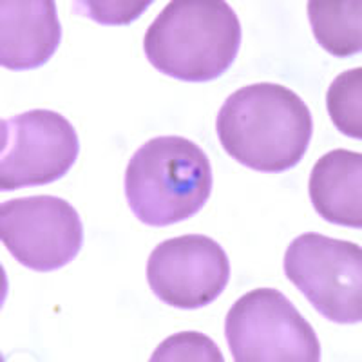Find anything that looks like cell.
Returning a JSON list of instances; mask_svg holds the SVG:
<instances>
[{"mask_svg":"<svg viewBox=\"0 0 362 362\" xmlns=\"http://www.w3.org/2000/svg\"><path fill=\"white\" fill-rule=\"evenodd\" d=\"M0 129V189L4 192L58 181L80 154L76 129L49 109L2 119Z\"/></svg>","mask_w":362,"mask_h":362,"instance_id":"8992f818","label":"cell"},{"mask_svg":"<svg viewBox=\"0 0 362 362\" xmlns=\"http://www.w3.org/2000/svg\"><path fill=\"white\" fill-rule=\"evenodd\" d=\"M221 362L223 355L216 342L198 332H181L165 339L151 355V362Z\"/></svg>","mask_w":362,"mask_h":362,"instance_id":"4fadbf2b","label":"cell"},{"mask_svg":"<svg viewBox=\"0 0 362 362\" xmlns=\"http://www.w3.org/2000/svg\"><path fill=\"white\" fill-rule=\"evenodd\" d=\"M0 239L22 267L53 272L80 254L83 225L66 199L29 196L0 205Z\"/></svg>","mask_w":362,"mask_h":362,"instance_id":"52a82bcc","label":"cell"},{"mask_svg":"<svg viewBox=\"0 0 362 362\" xmlns=\"http://www.w3.org/2000/svg\"><path fill=\"white\" fill-rule=\"evenodd\" d=\"M147 281L165 305L198 310L225 292L230 261L221 245L209 235H180L160 243L148 255Z\"/></svg>","mask_w":362,"mask_h":362,"instance_id":"ba28073f","label":"cell"},{"mask_svg":"<svg viewBox=\"0 0 362 362\" xmlns=\"http://www.w3.org/2000/svg\"><path fill=\"white\" fill-rule=\"evenodd\" d=\"M62 40L54 0L0 2V66L29 71L45 66Z\"/></svg>","mask_w":362,"mask_h":362,"instance_id":"9c48e42d","label":"cell"},{"mask_svg":"<svg viewBox=\"0 0 362 362\" xmlns=\"http://www.w3.org/2000/svg\"><path fill=\"white\" fill-rule=\"evenodd\" d=\"M216 132L225 153L257 173L297 167L310 147L313 119L297 93L279 83L241 87L221 105Z\"/></svg>","mask_w":362,"mask_h":362,"instance_id":"6da1fadb","label":"cell"},{"mask_svg":"<svg viewBox=\"0 0 362 362\" xmlns=\"http://www.w3.org/2000/svg\"><path fill=\"white\" fill-rule=\"evenodd\" d=\"M284 274L313 308L337 325L362 321V250L358 245L300 234L286 248Z\"/></svg>","mask_w":362,"mask_h":362,"instance_id":"5b68a950","label":"cell"},{"mask_svg":"<svg viewBox=\"0 0 362 362\" xmlns=\"http://www.w3.org/2000/svg\"><path fill=\"white\" fill-rule=\"evenodd\" d=\"M308 18L322 49L339 58L362 51L361 0H310Z\"/></svg>","mask_w":362,"mask_h":362,"instance_id":"8fae6325","label":"cell"},{"mask_svg":"<svg viewBox=\"0 0 362 362\" xmlns=\"http://www.w3.org/2000/svg\"><path fill=\"white\" fill-rule=\"evenodd\" d=\"M326 109L339 132L362 140V67L344 71L332 82Z\"/></svg>","mask_w":362,"mask_h":362,"instance_id":"7c38bea8","label":"cell"},{"mask_svg":"<svg viewBox=\"0 0 362 362\" xmlns=\"http://www.w3.org/2000/svg\"><path fill=\"white\" fill-rule=\"evenodd\" d=\"M310 199L332 225L362 228V154L335 148L317 160L310 174Z\"/></svg>","mask_w":362,"mask_h":362,"instance_id":"30bf717a","label":"cell"},{"mask_svg":"<svg viewBox=\"0 0 362 362\" xmlns=\"http://www.w3.org/2000/svg\"><path fill=\"white\" fill-rule=\"evenodd\" d=\"M124 187L129 209L144 225H176L209 202L212 165L194 141L158 136L132 154Z\"/></svg>","mask_w":362,"mask_h":362,"instance_id":"3957f363","label":"cell"},{"mask_svg":"<svg viewBox=\"0 0 362 362\" xmlns=\"http://www.w3.org/2000/svg\"><path fill=\"white\" fill-rule=\"evenodd\" d=\"M235 362H319L321 342L283 292L255 288L235 300L225 319Z\"/></svg>","mask_w":362,"mask_h":362,"instance_id":"277c9868","label":"cell"},{"mask_svg":"<svg viewBox=\"0 0 362 362\" xmlns=\"http://www.w3.org/2000/svg\"><path fill=\"white\" fill-rule=\"evenodd\" d=\"M241 47V22L223 0H174L148 25V64L181 82H210L230 69Z\"/></svg>","mask_w":362,"mask_h":362,"instance_id":"7a4b0ae2","label":"cell"},{"mask_svg":"<svg viewBox=\"0 0 362 362\" xmlns=\"http://www.w3.org/2000/svg\"><path fill=\"white\" fill-rule=\"evenodd\" d=\"M153 4V0H145V2H74V13H82L86 17L93 18L95 22L103 25H127L141 13Z\"/></svg>","mask_w":362,"mask_h":362,"instance_id":"5bb4252c","label":"cell"}]
</instances>
